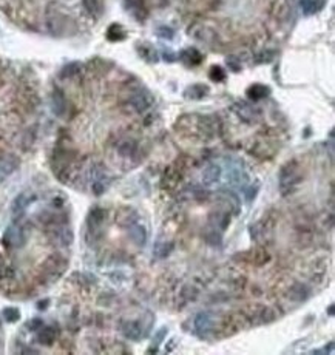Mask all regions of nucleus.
Here are the masks:
<instances>
[{"mask_svg": "<svg viewBox=\"0 0 335 355\" xmlns=\"http://www.w3.org/2000/svg\"><path fill=\"white\" fill-rule=\"evenodd\" d=\"M278 181H280L278 187L283 196H289L297 190L303 181V172L298 161L293 159V161H289L286 165H283Z\"/></svg>", "mask_w": 335, "mask_h": 355, "instance_id": "1", "label": "nucleus"}, {"mask_svg": "<svg viewBox=\"0 0 335 355\" xmlns=\"http://www.w3.org/2000/svg\"><path fill=\"white\" fill-rule=\"evenodd\" d=\"M68 25H70V19H68L57 6L50 5L46 8V26L50 29L51 34L64 36L68 31Z\"/></svg>", "mask_w": 335, "mask_h": 355, "instance_id": "2", "label": "nucleus"}, {"mask_svg": "<svg viewBox=\"0 0 335 355\" xmlns=\"http://www.w3.org/2000/svg\"><path fill=\"white\" fill-rule=\"evenodd\" d=\"M67 266H68V260L65 258V256H62L61 253L50 255L42 263V275H44V278L48 280V281L57 280L65 272Z\"/></svg>", "mask_w": 335, "mask_h": 355, "instance_id": "3", "label": "nucleus"}, {"mask_svg": "<svg viewBox=\"0 0 335 355\" xmlns=\"http://www.w3.org/2000/svg\"><path fill=\"white\" fill-rule=\"evenodd\" d=\"M48 238H50L53 244L59 245V247H70L74 240V235L73 230L67 225V222H64L50 225L48 227Z\"/></svg>", "mask_w": 335, "mask_h": 355, "instance_id": "4", "label": "nucleus"}, {"mask_svg": "<svg viewBox=\"0 0 335 355\" xmlns=\"http://www.w3.org/2000/svg\"><path fill=\"white\" fill-rule=\"evenodd\" d=\"M2 243L8 249H21L26 243V230L21 224H13L5 230Z\"/></svg>", "mask_w": 335, "mask_h": 355, "instance_id": "5", "label": "nucleus"}, {"mask_svg": "<svg viewBox=\"0 0 335 355\" xmlns=\"http://www.w3.org/2000/svg\"><path fill=\"white\" fill-rule=\"evenodd\" d=\"M127 105L130 107L132 111L142 114L153 105V97L149 91L144 90V88H137V90H134L130 94L129 101H127Z\"/></svg>", "mask_w": 335, "mask_h": 355, "instance_id": "6", "label": "nucleus"}, {"mask_svg": "<svg viewBox=\"0 0 335 355\" xmlns=\"http://www.w3.org/2000/svg\"><path fill=\"white\" fill-rule=\"evenodd\" d=\"M189 34L192 37H195L198 42L205 44V45H209V46H216V45L220 44V36H218V33H216L213 28L207 26V25H202V23H195V25H192L190 29H189Z\"/></svg>", "mask_w": 335, "mask_h": 355, "instance_id": "7", "label": "nucleus"}, {"mask_svg": "<svg viewBox=\"0 0 335 355\" xmlns=\"http://www.w3.org/2000/svg\"><path fill=\"white\" fill-rule=\"evenodd\" d=\"M105 215L107 212L101 207H96L93 209L90 213H88V218H87V240L88 241H93V240H97L99 238V230L102 227V224L105 221Z\"/></svg>", "mask_w": 335, "mask_h": 355, "instance_id": "8", "label": "nucleus"}, {"mask_svg": "<svg viewBox=\"0 0 335 355\" xmlns=\"http://www.w3.org/2000/svg\"><path fill=\"white\" fill-rule=\"evenodd\" d=\"M232 110L235 111L236 116L241 117L244 122H255L261 114L260 108H257L255 105H250L247 102H236L232 107Z\"/></svg>", "mask_w": 335, "mask_h": 355, "instance_id": "9", "label": "nucleus"}, {"mask_svg": "<svg viewBox=\"0 0 335 355\" xmlns=\"http://www.w3.org/2000/svg\"><path fill=\"white\" fill-rule=\"evenodd\" d=\"M241 256L240 258L244 261V263H249V264H253L257 266V267H263L266 266L269 261H270V255L269 252L263 249V247H257L250 252H246V253H240Z\"/></svg>", "mask_w": 335, "mask_h": 355, "instance_id": "10", "label": "nucleus"}, {"mask_svg": "<svg viewBox=\"0 0 335 355\" xmlns=\"http://www.w3.org/2000/svg\"><path fill=\"white\" fill-rule=\"evenodd\" d=\"M195 331L201 338H207L213 331V318L209 312H201L195 318Z\"/></svg>", "mask_w": 335, "mask_h": 355, "instance_id": "11", "label": "nucleus"}, {"mask_svg": "<svg viewBox=\"0 0 335 355\" xmlns=\"http://www.w3.org/2000/svg\"><path fill=\"white\" fill-rule=\"evenodd\" d=\"M309 295H311V289L303 283H293L290 288L286 290V298L292 303L306 301L309 298Z\"/></svg>", "mask_w": 335, "mask_h": 355, "instance_id": "12", "label": "nucleus"}, {"mask_svg": "<svg viewBox=\"0 0 335 355\" xmlns=\"http://www.w3.org/2000/svg\"><path fill=\"white\" fill-rule=\"evenodd\" d=\"M230 225V212H213L209 215V227L218 232H224Z\"/></svg>", "mask_w": 335, "mask_h": 355, "instance_id": "13", "label": "nucleus"}, {"mask_svg": "<svg viewBox=\"0 0 335 355\" xmlns=\"http://www.w3.org/2000/svg\"><path fill=\"white\" fill-rule=\"evenodd\" d=\"M121 332L124 333V337L127 340H132V341H136L142 337V326L137 321H133V320H125L121 323Z\"/></svg>", "mask_w": 335, "mask_h": 355, "instance_id": "14", "label": "nucleus"}, {"mask_svg": "<svg viewBox=\"0 0 335 355\" xmlns=\"http://www.w3.org/2000/svg\"><path fill=\"white\" fill-rule=\"evenodd\" d=\"M218 198H220L224 204H227V205H229V209L232 210L233 215H240V212H241V201H240V196L236 195L235 192L227 190V189H223V190H220V193H218Z\"/></svg>", "mask_w": 335, "mask_h": 355, "instance_id": "15", "label": "nucleus"}, {"mask_svg": "<svg viewBox=\"0 0 335 355\" xmlns=\"http://www.w3.org/2000/svg\"><path fill=\"white\" fill-rule=\"evenodd\" d=\"M129 229V238L132 240V243H134L137 247H144L147 240H149V233H147L145 227L141 224L134 222L133 225H130Z\"/></svg>", "mask_w": 335, "mask_h": 355, "instance_id": "16", "label": "nucleus"}, {"mask_svg": "<svg viewBox=\"0 0 335 355\" xmlns=\"http://www.w3.org/2000/svg\"><path fill=\"white\" fill-rule=\"evenodd\" d=\"M51 107H53V111L56 116H64L67 113L68 102H67V97L61 88H54V91L51 94Z\"/></svg>", "mask_w": 335, "mask_h": 355, "instance_id": "17", "label": "nucleus"}, {"mask_svg": "<svg viewBox=\"0 0 335 355\" xmlns=\"http://www.w3.org/2000/svg\"><path fill=\"white\" fill-rule=\"evenodd\" d=\"M34 200H36V196H34V195L21 193V195H19L17 198L13 201V207H11L13 215L16 216V218H19V216H22L23 212L26 210V207H28L29 204H31Z\"/></svg>", "mask_w": 335, "mask_h": 355, "instance_id": "18", "label": "nucleus"}, {"mask_svg": "<svg viewBox=\"0 0 335 355\" xmlns=\"http://www.w3.org/2000/svg\"><path fill=\"white\" fill-rule=\"evenodd\" d=\"M125 8L134 16L136 21L144 22L147 16H149V11H147L144 0H125Z\"/></svg>", "mask_w": 335, "mask_h": 355, "instance_id": "19", "label": "nucleus"}, {"mask_svg": "<svg viewBox=\"0 0 335 355\" xmlns=\"http://www.w3.org/2000/svg\"><path fill=\"white\" fill-rule=\"evenodd\" d=\"M204 56L196 50V48H187V50L181 51L179 54V61L185 64L187 67H196L202 62Z\"/></svg>", "mask_w": 335, "mask_h": 355, "instance_id": "20", "label": "nucleus"}, {"mask_svg": "<svg viewBox=\"0 0 335 355\" xmlns=\"http://www.w3.org/2000/svg\"><path fill=\"white\" fill-rule=\"evenodd\" d=\"M275 152H277V147H272L269 142H257L250 150V153L260 157V159H269L275 155Z\"/></svg>", "mask_w": 335, "mask_h": 355, "instance_id": "21", "label": "nucleus"}, {"mask_svg": "<svg viewBox=\"0 0 335 355\" xmlns=\"http://www.w3.org/2000/svg\"><path fill=\"white\" fill-rule=\"evenodd\" d=\"M221 176H223V170H221V167L220 165H216V164H210L207 169L204 170L202 173V182L205 185H212L215 182H218L221 179Z\"/></svg>", "mask_w": 335, "mask_h": 355, "instance_id": "22", "label": "nucleus"}, {"mask_svg": "<svg viewBox=\"0 0 335 355\" xmlns=\"http://www.w3.org/2000/svg\"><path fill=\"white\" fill-rule=\"evenodd\" d=\"M57 337V331L51 326H42L41 331L37 332V341L44 344V346H51L56 341Z\"/></svg>", "mask_w": 335, "mask_h": 355, "instance_id": "23", "label": "nucleus"}, {"mask_svg": "<svg viewBox=\"0 0 335 355\" xmlns=\"http://www.w3.org/2000/svg\"><path fill=\"white\" fill-rule=\"evenodd\" d=\"M137 53H139V56L149 64H156L157 61H159L157 51L155 50V46H152L150 44H139V45H137Z\"/></svg>", "mask_w": 335, "mask_h": 355, "instance_id": "24", "label": "nucleus"}, {"mask_svg": "<svg viewBox=\"0 0 335 355\" xmlns=\"http://www.w3.org/2000/svg\"><path fill=\"white\" fill-rule=\"evenodd\" d=\"M175 249V244L172 241H157L155 244V247H153V255H155V258L157 260H164L167 258Z\"/></svg>", "mask_w": 335, "mask_h": 355, "instance_id": "25", "label": "nucleus"}, {"mask_svg": "<svg viewBox=\"0 0 335 355\" xmlns=\"http://www.w3.org/2000/svg\"><path fill=\"white\" fill-rule=\"evenodd\" d=\"M207 93H209V87L204 85V84H195V85L187 88L184 96L187 97V99L198 101V99H202L204 96H207Z\"/></svg>", "mask_w": 335, "mask_h": 355, "instance_id": "26", "label": "nucleus"}, {"mask_svg": "<svg viewBox=\"0 0 335 355\" xmlns=\"http://www.w3.org/2000/svg\"><path fill=\"white\" fill-rule=\"evenodd\" d=\"M116 150L122 157H133L137 153V142L133 139H125V141L119 142V145L116 147Z\"/></svg>", "mask_w": 335, "mask_h": 355, "instance_id": "27", "label": "nucleus"}, {"mask_svg": "<svg viewBox=\"0 0 335 355\" xmlns=\"http://www.w3.org/2000/svg\"><path fill=\"white\" fill-rule=\"evenodd\" d=\"M269 93H270V88H269V87L261 85V84H255V85L249 87V90H247V97H249L250 101L257 102V101L264 99V97L268 96Z\"/></svg>", "mask_w": 335, "mask_h": 355, "instance_id": "28", "label": "nucleus"}, {"mask_svg": "<svg viewBox=\"0 0 335 355\" xmlns=\"http://www.w3.org/2000/svg\"><path fill=\"white\" fill-rule=\"evenodd\" d=\"M125 37H127V33H125V29L121 25L113 23V25L108 26V29H107V39H108V41L121 42V41H124Z\"/></svg>", "mask_w": 335, "mask_h": 355, "instance_id": "29", "label": "nucleus"}, {"mask_svg": "<svg viewBox=\"0 0 335 355\" xmlns=\"http://www.w3.org/2000/svg\"><path fill=\"white\" fill-rule=\"evenodd\" d=\"M82 6L87 11V14L94 19L101 17L102 14V5L99 0H82Z\"/></svg>", "mask_w": 335, "mask_h": 355, "instance_id": "30", "label": "nucleus"}, {"mask_svg": "<svg viewBox=\"0 0 335 355\" xmlns=\"http://www.w3.org/2000/svg\"><path fill=\"white\" fill-rule=\"evenodd\" d=\"M137 213L132 209H125L124 210V215L121 216V218H117V221H119L121 225H124V227H130V225H133L134 222H137Z\"/></svg>", "mask_w": 335, "mask_h": 355, "instance_id": "31", "label": "nucleus"}, {"mask_svg": "<svg viewBox=\"0 0 335 355\" xmlns=\"http://www.w3.org/2000/svg\"><path fill=\"white\" fill-rule=\"evenodd\" d=\"M79 73H81V64H77V62H71V64H68L62 68V71H61V77L62 79H73L76 77Z\"/></svg>", "mask_w": 335, "mask_h": 355, "instance_id": "32", "label": "nucleus"}, {"mask_svg": "<svg viewBox=\"0 0 335 355\" xmlns=\"http://www.w3.org/2000/svg\"><path fill=\"white\" fill-rule=\"evenodd\" d=\"M289 13H290V6H289L288 2H280V3L275 5L273 16H275V19H278V21H286Z\"/></svg>", "mask_w": 335, "mask_h": 355, "instance_id": "33", "label": "nucleus"}, {"mask_svg": "<svg viewBox=\"0 0 335 355\" xmlns=\"http://www.w3.org/2000/svg\"><path fill=\"white\" fill-rule=\"evenodd\" d=\"M196 297H198V289L193 288L192 284H185L182 288V290H181V298L184 300V303L195 301Z\"/></svg>", "mask_w": 335, "mask_h": 355, "instance_id": "34", "label": "nucleus"}, {"mask_svg": "<svg viewBox=\"0 0 335 355\" xmlns=\"http://www.w3.org/2000/svg\"><path fill=\"white\" fill-rule=\"evenodd\" d=\"M204 240L209 243L210 245H221V241H223V236H221V232L218 230H213V229H207L205 235H204Z\"/></svg>", "mask_w": 335, "mask_h": 355, "instance_id": "35", "label": "nucleus"}, {"mask_svg": "<svg viewBox=\"0 0 335 355\" xmlns=\"http://www.w3.org/2000/svg\"><path fill=\"white\" fill-rule=\"evenodd\" d=\"M16 167H17V161H14L13 157H6V159L0 162V172L3 175H9L16 170Z\"/></svg>", "mask_w": 335, "mask_h": 355, "instance_id": "36", "label": "nucleus"}, {"mask_svg": "<svg viewBox=\"0 0 335 355\" xmlns=\"http://www.w3.org/2000/svg\"><path fill=\"white\" fill-rule=\"evenodd\" d=\"M209 77L212 79L213 82H223L224 79H225V71L223 70L221 67L213 65V67L210 68V71H209Z\"/></svg>", "mask_w": 335, "mask_h": 355, "instance_id": "37", "label": "nucleus"}, {"mask_svg": "<svg viewBox=\"0 0 335 355\" xmlns=\"http://www.w3.org/2000/svg\"><path fill=\"white\" fill-rule=\"evenodd\" d=\"M3 318L8 323H14L21 318V312H19V309H16V308H6V309H3Z\"/></svg>", "mask_w": 335, "mask_h": 355, "instance_id": "38", "label": "nucleus"}, {"mask_svg": "<svg viewBox=\"0 0 335 355\" xmlns=\"http://www.w3.org/2000/svg\"><path fill=\"white\" fill-rule=\"evenodd\" d=\"M156 34H157V37L165 39V41H172V39L175 37V31H173V29L170 26H165V25L157 28L156 29Z\"/></svg>", "mask_w": 335, "mask_h": 355, "instance_id": "39", "label": "nucleus"}, {"mask_svg": "<svg viewBox=\"0 0 335 355\" xmlns=\"http://www.w3.org/2000/svg\"><path fill=\"white\" fill-rule=\"evenodd\" d=\"M165 335H167V328H162V329H159V331L156 332L155 338H153V344H152V348L149 349V352H152L153 349H155V351L157 349V346H159V344H161V341L165 338Z\"/></svg>", "mask_w": 335, "mask_h": 355, "instance_id": "40", "label": "nucleus"}, {"mask_svg": "<svg viewBox=\"0 0 335 355\" xmlns=\"http://www.w3.org/2000/svg\"><path fill=\"white\" fill-rule=\"evenodd\" d=\"M225 64H227V67L232 71H235V73L241 71V61L236 56H229L227 59H225Z\"/></svg>", "mask_w": 335, "mask_h": 355, "instance_id": "41", "label": "nucleus"}, {"mask_svg": "<svg viewBox=\"0 0 335 355\" xmlns=\"http://www.w3.org/2000/svg\"><path fill=\"white\" fill-rule=\"evenodd\" d=\"M192 198L196 200L198 202H204L210 198V193L207 190H202V189H195V190H192Z\"/></svg>", "mask_w": 335, "mask_h": 355, "instance_id": "42", "label": "nucleus"}, {"mask_svg": "<svg viewBox=\"0 0 335 355\" xmlns=\"http://www.w3.org/2000/svg\"><path fill=\"white\" fill-rule=\"evenodd\" d=\"M246 284H247V281H246V278L243 277H238V278H233L230 280V286H232V289L236 290V292H240L246 288Z\"/></svg>", "mask_w": 335, "mask_h": 355, "instance_id": "43", "label": "nucleus"}, {"mask_svg": "<svg viewBox=\"0 0 335 355\" xmlns=\"http://www.w3.org/2000/svg\"><path fill=\"white\" fill-rule=\"evenodd\" d=\"M273 59V51H261L258 53L257 59H255V62L257 64H264V62H270Z\"/></svg>", "mask_w": 335, "mask_h": 355, "instance_id": "44", "label": "nucleus"}, {"mask_svg": "<svg viewBox=\"0 0 335 355\" xmlns=\"http://www.w3.org/2000/svg\"><path fill=\"white\" fill-rule=\"evenodd\" d=\"M258 189H260V185L257 184V185H252L250 189H247V193H246V200H247V202H252L253 200H255V196H257V192H258Z\"/></svg>", "mask_w": 335, "mask_h": 355, "instance_id": "45", "label": "nucleus"}, {"mask_svg": "<svg viewBox=\"0 0 335 355\" xmlns=\"http://www.w3.org/2000/svg\"><path fill=\"white\" fill-rule=\"evenodd\" d=\"M162 57H164V61H165V62H175L176 59H178V56H176V54H175L173 51H170V50H169V51H164V53H162Z\"/></svg>", "mask_w": 335, "mask_h": 355, "instance_id": "46", "label": "nucleus"}, {"mask_svg": "<svg viewBox=\"0 0 335 355\" xmlns=\"http://www.w3.org/2000/svg\"><path fill=\"white\" fill-rule=\"evenodd\" d=\"M28 328H29V331H37V329H41V328H42V320L36 318V320H33V321H29V323H28Z\"/></svg>", "mask_w": 335, "mask_h": 355, "instance_id": "47", "label": "nucleus"}, {"mask_svg": "<svg viewBox=\"0 0 335 355\" xmlns=\"http://www.w3.org/2000/svg\"><path fill=\"white\" fill-rule=\"evenodd\" d=\"M46 304H48V300H45V301H41V303H39V306H37V308H39V309H45V308H46Z\"/></svg>", "mask_w": 335, "mask_h": 355, "instance_id": "48", "label": "nucleus"}, {"mask_svg": "<svg viewBox=\"0 0 335 355\" xmlns=\"http://www.w3.org/2000/svg\"><path fill=\"white\" fill-rule=\"evenodd\" d=\"M3 153H5V144H3V141H0V156Z\"/></svg>", "mask_w": 335, "mask_h": 355, "instance_id": "49", "label": "nucleus"}, {"mask_svg": "<svg viewBox=\"0 0 335 355\" xmlns=\"http://www.w3.org/2000/svg\"><path fill=\"white\" fill-rule=\"evenodd\" d=\"M329 315H334V304L329 308Z\"/></svg>", "mask_w": 335, "mask_h": 355, "instance_id": "50", "label": "nucleus"}]
</instances>
